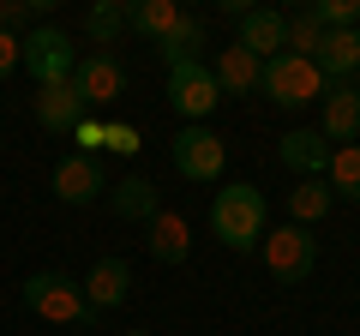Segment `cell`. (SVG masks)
Masks as SVG:
<instances>
[{
    "instance_id": "obj_14",
    "label": "cell",
    "mask_w": 360,
    "mask_h": 336,
    "mask_svg": "<svg viewBox=\"0 0 360 336\" xmlns=\"http://www.w3.org/2000/svg\"><path fill=\"white\" fill-rule=\"evenodd\" d=\"M144 252H150L156 264H186L193 259V228H186V217H180V210H156V217L144 222Z\"/></svg>"
},
{
    "instance_id": "obj_29",
    "label": "cell",
    "mask_w": 360,
    "mask_h": 336,
    "mask_svg": "<svg viewBox=\"0 0 360 336\" xmlns=\"http://www.w3.org/2000/svg\"><path fill=\"white\" fill-rule=\"evenodd\" d=\"M13 66H18V37L0 30V78H13Z\"/></svg>"
},
{
    "instance_id": "obj_19",
    "label": "cell",
    "mask_w": 360,
    "mask_h": 336,
    "mask_svg": "<svg viewBox=\"0 0 360 336\" xmlns=\"http://www.w3.org/2000/svg\"><path fill=\"white\" fill-rule=\"evenodd\" d=\"M174 25H180V6H174V0H127V30H139V37L162 42Z\"/></svg>"
},
{
    "instance_id": "obj_13",
    "label": "cell",
    "mask_w": 360,
    "mask_h": 336,
    "mask_svg": "<svg viewBox=\"0 0 360 336\" xmlns=\"http://www.w3.org/2000/svg\"><path fill=\"white\" fill-rule=\"evenodd\" d=\"M78 288H84L90 312H115V306H127V295H132V264L127 259H96Z\"/></svg>"
},
{
    "instance_id": "obj_4",
    "label": "cell",
    "mask_w": 360,
    "mask_h": 336,
    "mask_svg": "<svg viewBox=\"0 0 360 336\" xmlns=\"http://www.w3.org/2000/svg\"><path fill=\"white\" fill-rule=\"evenodd\" d=\"M258 252H264V271L276 276L283 288H300L312 271H319V240H312V228H295V222H283V228H264Z\"/></svg>"
},
{
    "instance_id": "obj_7",
    "label": "cell",
    "mask_w": 360,
    "mask_h": 336,
    "mask_svg": "<svg viewBox=\"0 0 360 336\" xmlns=\"http://www.w3.org/2000/svg\"><path fill=\"white\" fill-rule=\"evenodd\" d=\"M66 84L78 91L84 115H96V108H115L120 96H127V66H120L115 54H78V66H72Z\"/></svg>"
},
{
    "instance_id": "obj_18",
    "label": "cell",
    "mask_w": 360,
    "mask_h": 336,
    "mask_svg": "<svg viewBox=\"0 0 360 336\" xmlns=\"http://www.w3.org/2000/svg\"><path fill=\"white\" fill-rule=\"evenodd\" d=\"M108 210H115L120 222H150L162 205H156V186L144 181V174H127V181L108 186Z\"/></svg>"
},
{
    "instance_id": "obj_9",
    "label": "cell",
    "mask_w": 360,
    "mask_h": 336,
    "mask_svg": "<svg viewBox=\"0 0 360 336\" xmlns=\"http://www.w3.org/2000/svg\"><path fill=\"white\" fill-rule=\"evenodd\" d=\"M49 186H54V198L60 205H96V198L108 193V174H103V156H60L54 162V174H49Z\"/></svg>"
},
{
    "instance_id": "obj_2",
    "label": "cell",
    "mask_w": 360,
    "mask_h": 336,
    "mask_svg": "<svg viewBox=\"0 0 360 336\" xmlns=\"http://www.w3.org/2000/svg\"><path fill=\"white\" fill-rule=\"evenodd\" d=\"M18 300H25L37 318H49V324H90L96 318V312L84 306V288L66 271H30L25 288H18Z\"/></svg>"
},
{
    "instance_id": "obj_8",
    "label": "cell",
    "mask_w": 360,
    "mask_h": 336,
    "mask_svg": "<svg viewBox=\"0 0 360 336\" xmlns=\"http://www.w3.org/2000/svg\"><path fill=\"white\" fill-rule=\"evenodd\" d=\"M168 103L186 115V127H205V120L217 115V103H222V91H217V78H210V66H205V60H180V66H168Z\"/></svg>"
},
{
    "instance_id": "obj_3",
    "label": "cell",
    "mask_w": 360,
    "mask_h": 336,
    "mask_svg": "<svg viewBox=\"0 0 360 336\" xmlns=\"http://www.w3.org/2000/svg\"><path fill=\"white\" fill-rule=\"evenodd\" d=\"M18 66L37 78V91L42 84H66L72 66H78V49H72V37H66L60 25H30L25 37H18Z\"/></svg>"
},
{
    "instance_id": "obj_20",
    "label": "cell",
    "mask_w": 360,
    "mask_h": 336,
    "mask_svg": "<svg viewBox=\"0 0 360 336\" xmlns=\"http://www.w3.org/2000/svg\"><path fill=\"white\" fill-rule=\"evenodd\" d=\"M330 210H336V198H330L324 181H300L295 193H288V222H295V228H312V222H324Z\"/></svg>"
},
{
    "instance_id": "obj_22",
    "label": "cell",
    "mask_w": 360,
    "mask_h": 336,
    "mask_svg": "<svg viewBox=\"0 0 360 336\" xmlns=\"http://www.w3.org/2000/svg\"><path fill=\"white\" fill-rule=\"evenodd\" d=\"M156 49H162V60H168V66H180V60H205V54H198V49H205V18L180 13V25L168 30Z\"/></svg>"
},
{
    "instance_id": "obj_26",
    "label": "cell",
    "mask_w": 360,
    "mask_h": 336,
    "mask_svg": "<svg viewBox=\"0 0 360 336\" xmlns=\"http://www.w3.org/2000/svg\"><path fill=\"white\" fill-rule=\"evenodd\" d=\"M312 18H319L324 30H360V0H319V6H307Z\"/></svg>"
},
{
    "instance_id": "obj_16",
    "label": "cell",
    "mask_w": 360,
    "mask_h": 336,
    "mask_svg": "<svg viewBox=\"0 0 360 336\" xmlns=\"http://www.w3.org/2000/svg\"><path fill=\"white\" fill-rule=\"evenodd\" d=\"M312 66L324 72V84H354V72H360V30H324Z\"/></svg>"
},
{
    "instance_id": "obj_11",
    "label": "cell",
    "mask_w": 360,
    "mask_h": 336,
    "mask_svg": "<svg viewBox=\"0 0 360 336\" xmlns=\"http://www.w3.org/2000/svg\"><path fill=\"white\" fill-rule=\"evenodd\" d=\"M240 49L252 60L288 54V13H276V6H246L240 13Z\"/></svg>"
},
{
    "instance_id": "obj_10",
    "label": "cell",
    "mask_w": 360,
    "mask_h": 336,
    "mask_svg": "<svg viewBox=\"0 0 360 336\" xmlns=\"http://www.w3.org/2000/svg\"><path fill=\"white\" fill-rule=\"evenodd\" d=\"M324 144L342 150V144H360V84H324Z\"/></svg>"
},
{
    "instance_id": "obj_30",
    "label": "cell",
    "mask_w": 360,
    "mask_h": 336,
    "mask_svg": "<svg viewBox=\"0 0 360 336\" xmlns=\"http://www.w3.org/2000/svg\"><path fill=\"white\" fill-rule=\"evenodd\" d=\"M132 336H144V330H132Z\"/></svg>"
},
{
    "instance_id": "obj_21",
    "label": "cell",
    "mask_w": 360,
    "mask_h": 336,
    "mask_svg": "<svg viewBox=\"0 0 360 336\" xmlns=\"http://www.w3.org/2000/svg\"><path fill=\"white\" fill-rule=\"evenodd\" d=\"M324 186H330V198H348V205H360V144H342V150H330Z\"/></svg>"
},
{
    "instance_id": "obj_12",
    "label": "cell",
    "mask_w": 360,
    "mask_h": 336,
    "mask_svg": "<svg viewBox=\"0 0 360 336\" xmlns=\"http://www.w3.org/2000/svg\"><path fill=\"white\" fill-rule=\"evenodd\" d=\"M276 156H283V168H288V174H300V181H324V168H330V144H324L319 127H295V132H283Z\"/></svg>"
},
{
    "instance_id": "obj_15",
    "label": "cell",
    "mask_w": 360,
    "mask_h": 336,
    "mask_svg": "<svg viewBox=\"0 0 360 336\" xmlns=\"http://www.w3.org/2000/svg\"><path fill=\"white\" fill-rule=\"evenodd\" d=\"M30 108H37V127L54 132V138H72V127L84 120V103H78L72 84H42V91L30 96Z\"/></svg>"
},
{
    "instance_id": "obj_24",
    "label": "cell",
    "mask_w": 360,
    "mask_h": 336,
    "mask_svg": "<svg viewBox=\"0 0 360 336\" xmlns=\"http://www.w3.org/2000/svg\"><path fill=\"white\" fill-rule=\"evenodd\" d=\"M319 42H324V25H319V18L307 13V6H300V13L288 18V54H300V60H312V54H319Z\"/></svg>"
},
{
    "instance_id": "obj_17",
    "label": "cell",
    "mask_w": 360,
    "mask_h": 336,
    "mask_svg": "<svg viewBox=\"0 0 360 336\" xmlns=\"http://www.w3.org/2000/svg\"><path fill=\"white\" fill-rule=\"evenodd\" d=\"M258 72H264V60H252L240 42H234V49H222L217 60H210V78H217L222 103H229V96H252V91H258Z\"/></svg>"
},
{
    "instance_id": "obj_28",
    "label": "cell",
    "mask_w": 360,
    "mask_h": 336,
    "mask_svg": "<svg viewBox=\"0 0 360 336\" xmlns=\"http://www.w3.org/2000/svg\"><path fill=\"white\" fill-rule=\"evenodd\" d=\"M103 132H108V120H96V115H84L72 127V138H78V156H96L103 150Z\"/></svg>"
},
{
    "instance_id": "obj_5",
    "label": "cell",
    "mask_w": 360,
    "mask_h": 336,
    "mask_svg": "<svg viewBox=\"0 0 360 336\" xmlns=\"http://www.w3.org/2000/svg\"><path fill=\"white\" fill-rule=\"evenodd\" d=\"M258 91L276 108H307V103L324 96V72L312 60H300V54H270L264 72H258Z\"/></svg>"
},
{
    "instance_id": "obj_23",
    "label": "cell",
    "mask_w": 360,
    "mask_h": 336,
    "mask_svg": "<svg viewBox=\"0 0 360 336\" xmlns=\"http://www.w3.org/2000/svg\"><path fill=\"white\" fill-rule=\"evenodd\" d=\"M120 30H127V6H120V0H96L84 13V37L96 42V54H108V42H115Z\"/></svg>"
},
{
    "instance_id": "obj_6",
    "label": "cell",
    "mask_w": 360,
    "mask_h": 336,
    "mask_svg": "<svg viewBox=\"0 0 360 336\" xmlns=\"http://www.w3.org/2000/svg\"><path fill=\"white\" fill-rule=\"evenodd\" d=\"M168 156H174V174H180V181L205 186V181H217V174H222V162H229V144H222L210 127H180L174 144H168Z\"/></svg>"
},
{
    "instance_id": "obj_27",
    "label": "cell",
    "mask_w": 360,
    "mask_h": 336,
    "mask_svg": "<svg viewBox=\"0 0 360 336\" xmlns=\"http://www.w3.org/2000/svg\"><path fill=\"white\" fill-rule=\"evenodd\" d=\"M103 144H108V150H115V156H139V127H127V120H108V132H103Z\"/></svg>"
},
{
    "instance_id": "obj_1",
    "label": "cell",
    "mask_w": 360,
    "mask_h": 336,
    "mask_svg": "<svg viewBox=\"0 0 360 336\" xmlns=\"http://www.w3.org/2000/svg\"><path fill=\"white\" fill-rule=\"evenodd\" d=\"M264 193H258L252 181H234L222 186L217 198H210V234H217L229 252H252L258 240H264Z\"/></svg>"
},
{
    "instance_id": "obj_25",
    "label": "cell",
    "mask_w": 360,
    "mask_h": 336,
    "mask_svg": "<svg viewBox=\"0 0 360 336\" xmlns=\"http://www.w3.org/2000/svg\"><path fill=\"white\" fill-rule=\"evenodd\" d=\"M54 0H0V30L6 37H18L25 25H37V18H49Z\"/></svg>"
}]
</instances>
